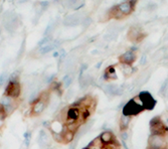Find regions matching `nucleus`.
<instances>
[{"label": "nucleus", "mask_w": 168, "mask_h": 149, "mask_svg": "<svg viewBox=\"0 0 168 149\" xmlns=\"http://www.w3.org/2000/svg\"><path fill=\"white\" fill-rule=\"evenodd\" d=\"M103 147H104V144H103V142L101 141L100 137L94 139L88 146L89 149H103Z\"/></svg>", "instance_id": "obj_17"}, {"label": "nucleus", "mask_w": 168, "mask_h": 149, "mask_svg": "<svg viewBox=\"0 0 168 149\" xmlns=\"http://www.w3.org/2000/svg\"><path fill=\"white\" fill-rule=\"evenodd\" d=\"M7 117V115H6V112H5V110H4V108L2 107L1 105H0V119H3Z\"/></svg>", "instance_id": "obj_25"}, {"label": "nucleus", "mask_w": 168, "mask_h": 149, "mask_svg": "<svg viewBox=\"0 0 168 149\" xmlns=\"http://www.w3.org/2000/svg\"><path fill=\"white\" fill-rule=\"evenodd\" d=\"M72 77L71 75H67V76H64L63 77V86L68 88L70 85L72 84Z\"/></svg>", "instance_id": "obj_22"}, {"label": "nucleus", "mask_w": 168, "mask_h": 149, "mask_svg": "<svg viewBox=\"0 0 168 149\" xmlns=\"http://www.w3.org/2000/svg\"><path fill=\"white\" fill-rule=\"evenodd\" d=\"M167 93H168V79L162 84L160 91H159V95H161L162 97H166Z\"/></svg>", "instance_id": "obj_19"}, {"label": "nucleus", "mask_w": 168, "mask_h": 149, "mask_svg": "<svg viewBox=\"0 0 168 149\" xmlns=\"http://www.w3.org/2000/svg\"><path fill=\"white\" fill-rule=\"evenodd\" d=\"M150 130L152 134H167V128L159 117H155L150 121Z\"/></svg>", "instance_id": "obj_4"}, {"label": "nucleus", "mask_w": 168, "mask_h": 149, "mask_svg": "<svg viewBox=\"0 0 168 149\" xmlns=\"http://www.w3.org/2000/svg\"><path fill=\"white\" fill-rule=\"evenodd\" d=\"M49 93H42L40 95V99H37L32 105L31 108V115L33 116H36V115H40L44 111V109L46 108V104L49 102Z\"/></svg>", "instance_id": "obj_3"}, {"label": "nucleus", "mask_w": 168, "mask_h": 149, "mask_svg": "<svg viewBox=\"0 0 168 149\" xmlns=\"http://www.w3.org/2000/svg\"><path fill=\"white\" fill-rule=\"evenodd\" d=\"M166 122H167V125H168V118H167V120H166Z\"/></svg>", "instance_id": "obj_28"}, {"label": "nucleus", "mask_w": 168, "mask_h": 149, "mask_svg": "<svg viewBox=\"0 0 168 149\" xmlns=\"http://www.w3.org/2000/svg\"><path fill=\"white\" fill-rule=\"evenodd\" d=\"M30 137H31V133H30V132H25V133H24V142H25V145H26V146L29 145Z\"/></svg>", "instance_id": "obj_23"}, {"label": "nucleus", "mask_w": 168, "mask_h": 149, "mask_svg": "<svg viewBox=\"0 0 168 149\" xmlns=\"http://www.w3.org/2000/svg\"><path fill=\"white\" fill-rule=\"evenodd\" d=\"M63 143H70V142H72V140H74L75 133L72 131H68L66 128L63 131Z\"/></svg>", "instance_id": "obj_15"}, {"label": "nucleus", "mask_w": 168, "mask_h": 149, "mask_svg": "<svg viewBox=\"0 0 168 149\" xmlns=\"http://www.w3.org/2000/svg\"><path fill=\"white\" fill-rule=\"evenodd\" d=\"M38 142H40V144H41V145H44V144H45L47 142V133L44 130H41L40 132V139H38Z\"/></svg>", "instance_id": "obj_20"}, {"label": "nucleus", "mask_w": 168, "mask_h": 149, "mask_svg": "<svg viewBox=\"0 0 168 149\" xmlns=\"http://www.w3.org/2000/svg\"><path fill=\"white\" fill-rule=\"evenodd\" d=\"M115 79H117L115 68L109 67L105 72V80H115Z\"/></svg>", "instance_id": "obj_16"}, {"label": "nucleus", "mask_w": 168, "mask_h": 149, "mask_svg": "<svg viewBox=\"0 0 168 149\" xmlns=\"http://www.w3.org/2000/svg\"><path fill=\"white\" fill-rule=\"evenodd\" d=\"M117 89H118V86H116V85H113V84L106 85V86L104 87L105 92H106L107 94H109V95H112V96H115Z\"/></svg>", "instance_id": "obj_18"}, {"label": "nucleus", "mask_w": 168, "mask_h": 149, "mask_svg": "<svg viewBox=\"0 0 168 149\" xmlns=\"http://www.w3.org/2000/svg\"><path fill=\"white\" fill-rule=\"evenodd\" d=\"M148 149H153V148H150V147H148Z\"/></svg>", "instance_id": "obj_30"}, {"label": "nucleus", "mask_w": 168, "mask_h": 149, "mask_svg": "<svg viewBox=\"0 0 168 149\" xmlns=\"http://www.w3.org/2000/svg\"><path fill=\"white\" fill-rule=\"evenodd\" d=\"M143 110L145 109L143 105H142V102L139 99V97L137 96L124 106L123 114L126 115V116H132V115H137L141 113Z\"/></svg>", "instance_id": "obj_1"}, {"label": "nucleus", "mask_w": 168, "mask_h": 149, "mask_svg": "<svg viewBox=\"0 0 168 149\" xmlns=\"http://www.w3.org/2000/svg\"><path fill=\"white\" fill-rule=\"evenodd\" d=\"M0 105H1L4 108V110H5L7 116L8 115H10L16 108L15 100L13 99V98L5 96V95H4V97L1 99V101H0Z\"/></svg>", "instance_id": "obj_7"}, {"label": "nucleus", "mask_w": 168, "mask_h": 149, "mask_svg": "<svg viewBox=\"0 0 168 149\" xmlns=\"http://www.w3.org/2000/svg\"><path fill=\"white\" fill-rule=\"evenodd\" d=\"M81 109L79 107H68V111H67V120L66 122H72V121H83V119L81 118Z\"/></svg>", "instance_id": "obj_8"}, {"label": "nucleus", "mask_w": 168, "mask_h": 149, "mask_svg": "<svg viewBox=\"0 0 168 149\" xmlns=\"http://www.w3.org/2000/svg\"><path fill=\"white\" fill-rule=\"evenodd\" d=\"M20 92H21V90H20V85H19L18 80H11L6 87L5 96L16 99V98L19 97Z\"/></svg>", "instance_id": "obj_5"}, {"label": "nucleus", "mask_w": 168, "mask_h": 149, "mask_svg": "<svg viewBox=\"0 0 168 149\" xmlns=\"http://www.w3.org/2000/svg\"><path fill=\"white\" fill-rule=\"evenodd\" d=\"M7 79V76L6 74H2V75H0V86H2V85L5 83V81Z\"/></svg>", "instance_id": "obj_26"}, {"label": "nucleus", "mask_w": 168, "mask_h": 149, "mask_svg": "<svg viewBox=\"0 0 168 149\" xmlns=\"http://www.w3.org/2000/svg\"><path fill=\"white\" fill-rule=\"evenodd\" d=\"M53 49H54V45L49 44H46V45H44V46H42V48H40V53L41 54H47V53H49Z\"/></svg>", "instance_id": "obj_21"}, {"label": "nucleus", "mask_w": 168, "mask_h": 149, "mask_svg": "<svg viewBox=\"0 0 168 149\" xmlns=\"http://www.w3.org/2000/svg\"><path fill=\"white\" fill-rule=\"evenodd\" d=\"M100 139H101V141L103 142L104 145H106V144H110V143L115 141V137H114V135L111 131H104L101 134Z\"/></svg>", "instance_id": "obj_11"}, {"label": "nucleus", "mask_w": 168, "mask_h": 149, "mask_svg": "<svg viewBox=\"0 0 168 149\" xmlns=\"http://www.w3.org/2000/svg\"><path fill=\"white\" fill-rule=\"evenodd\" d=\"M121 138H122V140H123L124 142L127 141V139H128V132H127V131H122Z\"/></svg>", "instance_id": "obj_27"}, {"label": "nucleus", "mask_w": 168, "mask_h": 149, "mask_svg": "<svg viewBox=\"0 0 168 149\" xmlns=\"http://www.w3.org/2000/svg\"><path fill=\"white\" fill-rule=\"evenodd\" d=\"M143 33H142L138 28H132L129 32V38L132 41H140L143 38Z\"/></svg>", "instance_id": "obj_12"}, {"label": "nucleus", "mask_w": 168, "mask_h": 149, "mask_svg": "<svg viewBox=\"0 0 168 149\" xmlns=\"http://www.w3.org/2000/svg\"><path fill=\"white\" fill-rule=\"evenodd\" d=\"M135 49H131V50H128V52L125 53L123 56L120 58L122 63H125V65H131L135 62L136 59V54L134 53Z\"/></svg>", "instance_id": "obj_9"}, {"label": "nucleus", "mask_w": 168, "mask_h": 149, "mask_svg": "<svg viewBox=\"0 0 168 149\" xmlns=\"http://www.w3.org/2000/svg\"><path fill=\"white\" fill-rule=\"evenodd\" d=\"M129 123H130V116L122 114L120 117V129L122 131H126L129 127Z\"/></svg>", "instance_id": "obj_14"}, {"label": "nucleus", "mask_w": 168, "mask_h": 149, "mask_svg": "<svg viewBox=\"0 0 168 149\" xmlns=\"http://www.w3.org/2000/svg\"><path fill=\"white\" fill-rule=\"evenodd\" d=\"M132 8H133V5H132L131 1H125L120 4V5L117 7V9L119 10V12L122 15H127L131 12Z\"/></svg>", "instance_id": "obj_10"}, {"label": "nucleus", "mask_w": 168, "mask_h": 149, "mask_svg": "<svg viewBox=\"0 0 168 149\" xmlns=\"http://www.w3.org/2000/svg\"><path fill=\"white\" fill-rule=\"evenodd\" d=\"M138 97L141 100L144 109L146 110H152L154 108V106L156 105V101L153 99L152 96L148 92H142Z\"/></svg>", "instance_id": "obj_6"}, {"label": "nucleus", "mask_w": 168, "mask_h": 149, "mask_svg": "<svg viewBox=\"0 0 168 149\" xmlns=\"http://www.w3.org/2000/svg\"><path fill=\"white\" fill-rule=\"evenodd\" d=\"M49 40H50L49 37H44V40H40V42H38V45H40V48H42V46H44V45H46V44H49Z\"/></svg>", "instance_id": "obj_24"}, {"label": "nucleus", "mask_w": 168, "mask_h": 149, "mask_svg": "<svg viewBox=\"0 0 168 149\" xmlns=\"http://www.w3.org/2000/svg\"><path fill=\"white\" fill-rule=\"evenodd\" d=\"M84 149H89V148H88V147H86V148H84Z\"/></svg>", "instance_id": "obj_29"}, {"label": "nucleus", "mask_w": 168, "mask_h": 149, "mask_svg": "<svg viewBox=\"0 0 168 149\" xmlns=\"http://www.w3.org/2000/svg\"><path fill=\"white\" fill-rule=\"evenodd\" d=\"M148 146L153 149H167L166 135L151 134L148 139Z\"/></svg>", "instance_id": "obj_2"}, {"label": "nucleus", "mask_w": 168, "mask_h": 149, "mask_svg": "<svg viewBox=\"0 0 168 149\" xmlns=\"http://www.w3.org/2000/svg\"><path fill=\"white\" fill-rule=\"evenodd\" d=\"M17 24H18L17 17H16V16H12V17H9V18L7 19L6 23H5V27L9 31H13V30H15V29H16Z\"/></svg>", "instance_id": "obj_13"}]
</instances>
